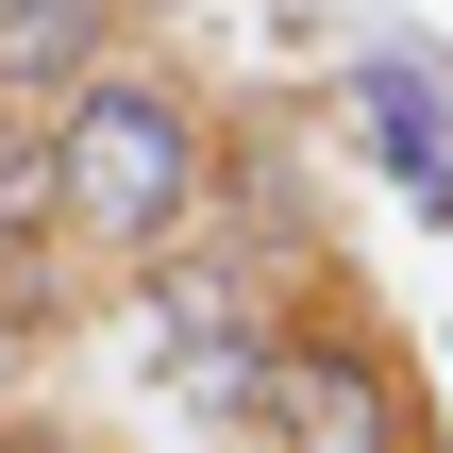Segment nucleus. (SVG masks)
<instances>
[{
    "label": "nucleus",
    "instance_id": "1",
    "mask_svg": "<svg viewBox=\"0 0 453 453\" xmlns=\"http://www.w3.org/2000/svg\"><path fill=\"white\" fill-rule=\"evenodd\" d=\"M34 202H50V235L67 252H101V269H151L202 202H219V118L168 84V67H84L50 118H34Z\"/></svg>",
    "mask_w": 453,
    "mask_h": 453
},
{
    "label": "nucleus",
    "instance_id": "2",
    "mask_svg": "<svg viewBox=\"0 0 453 453\" xmlns=\"http://www.w3.org/2000/svg\"><path fill=\"white\" fill-rule=\"evenodd\" d=\"M269 453H420V437H403V370H387V336H353V319H286Z\"/></svg>",
    "mask_w": 453,
    "mask_h": 453
},
{
    "label": "nucleus",
    "instance_id": "3",
    "mask_svg": "<svg viewBox=\"0 0 453 453\" xmlns=\"http://www.w3.org/2000/svg\"><path fill=\"white\" fill-rule=\"evenodd\" d=\"M353 134L387 151V185H403L420 219H453V67L437 50L370 34V50H353Z\"/></svg>",
    "mask_w": 453,
    "mask_h": 453
},
{
    "label": "nucleus",
    "instance_id": "4",
    "mask_svg": "<svg viewBox=\"0 0 453 453\" xmlns=\"http://www.w3.org/2000/svg\"><path fill=\"white\" fill-rule=\"evenodd\" d=\"M84 67H118V0H0V118H50Z\"/></svg>",
    "mask_w": 453,
    "mask_h": 453
},
{
    "label": "nucleus",
    "instance_id": "5",
    "mask_svg": "<svg viewBox=\"0 0 453 453\" xmlns=\"http://www.w3.org/2000/svg\"><path fill=\"white\" fill-rule=\"evenodd\" d=\"M0 453H101V437H67V420H0Z\"/></svg>",
    "mask_w": 453,
    "mask_h": 453
},
{
    "label": "nucleus",
    "instance_id": "6",
    "mask_svg": "<svg viewBox=\"0 0 453 453\" xmlns=\"http://www.w3.org/2000/svg\"><path fill=\"white\" fill-rule=\"evenodd\" d=\"M437 370H453V336H437Z\"/></svg>",
    "mask_w": 453,
    "mask_h": 453
}]
</instances>
